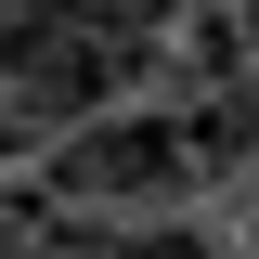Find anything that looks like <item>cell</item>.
<instances>
[{"instance_id": "cell-1", "label": "cell", "mask_w": 259, "mask_h": 259, "mask_svg": "<svg viewBox=\"0 0 259 259\" xmlns=\"http://www.w3.org/2000/svg\"><path fill=\"white\" fill-rule=\"evenodd\" d=\"M182 182H194L182 168V130H168L156 104H117V117H91V130L52 143V194L78 207V221H156Z\"/></svg>"}, {"instance_id": "cell-2", "label": "cell", "mask_w": 259, "mask_h": 259, "mask_svg": "<svg viewBox=\"0 0 259 259\" xmlns=\"http://www.w3.org/2000/svg\"><path fill=\"white\" fill-rule=\"evenodd\" d=\"M91 259H233V246H221L207 221H130V233H104Z\"/></svg>"}, {"instance_id": "cell-3", "label": "cell", "mask_w": 259, "mask_h": 259, "mask_svg": "<svg viewBox=\"0 0 259 259\" xmlns=\"http://www.w3.org/2000/svg\"><path fill=\"white\" fill-rule=\"evenodd\" d=\"M182 65L233 91V65H246V13H182Z\"/></svg>"}]
</instances>
